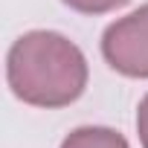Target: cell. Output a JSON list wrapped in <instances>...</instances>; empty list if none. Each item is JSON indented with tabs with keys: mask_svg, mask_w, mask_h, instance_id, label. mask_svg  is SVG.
Segmentation results:
<instances>
[{
	"mask_svg": "<svg viewBox=\"0 0 148 148\" xmlns=\"http://www.w3.org/2000/svg\"><path fill=\"white\" fill-rule=\"evenodd\" d=\"M12 93L35 108H64L76 102L87 84L82 49L58 32H26L15 41L6 61Z\"/></svg>",
	"mask_w": 148,
	"mask_h": 148,
	"instance_id": "obj_1",
	"label": "cell"
},
{
	"mask_svg": "<svg viewBox=\"0 0 148 148\" xmlns=\"http://www.w3.org/2000/svg\"><path fill=\"white\" fill-rule=\"evenodd\" d=\"M102 52L116 73L128 79H148V3L105 29Z\"/></svg>",
	"mask_w": 148,
	"mask_h": 148,
	"instance_id": "obj_2",
	"label": "cell"
},
{
	"mask_svg": "<svg viewBox=\"0 0 148 148\" xmlns=\"http://www.w3.org/2000/svg\"><path fill=\"white\" fill-rule=\"evenodd\" d=\"M61 148H128L125 136L110 131V128H99V125H87V128H76Z\"/></svg>",
	"mask_w": 148,
	"mask_h": 148,
	"instance_id": "obj_3",
	"label": "cell"
},
{
	"mask_svg": "<svg viewBox=\"0 0 148 148\" xmlns=\"http://www.w3.org/2000/svg\"><path fill=\"white\" fill-rule=\"evenodd\" d=\"M64 3L76 12H84V15H105V12H113V9L125 6L128 0H64Z\"/></svg>",
	"mask_w": 148,
	"mask_h": 148,
	"instance_id": "obj_4",
	"label": "cell"
},
{
	"mask_svg": "<svg viewBox=\"0 0 148 148\" xmlns=\"http://www.w3.org/2000/svg\"><path fill=\"white\" fill-rule=\"evenodd\" d=\"M136 131H139L142 148H148V96L139 102V110H136Z\"/></svg>",
	"mask_w": 148,
	"mask_h": 148,
	"instance_id": "obj_5",
	"label": "cell"
}]
</instances>
